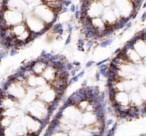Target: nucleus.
Masks as SVG:
<instances>
[{
  "instance_id": "6",
  "label": "nucleus",
  "mask_w": 146,
  "mask_h": 136,
  "mask_svg": "<svg viewBox=\"0 0 146 136\" xmlns=\"http://www.w3.org/2000/svg\"><path fill=\"white\" fill-rule=\"evenodd\" d=\"M113 5L118 9L122 19L127 21L135 19L139 12L134 0H114Z\"/></svg>"
},
{
  "instance_id": "2",
  "label": "nucleus",
  "mask_w": 146,
  "mask_h": 136,
  "mask_svg": "<svg viewBox=\"0 0 146 136\" xmlns=\"http://www.w3.org/2000/svg\"><path fill=\"white\" fill-rule=\"evenodd\" d=\"M106 103L95 86H82L65 99L43 136H104Z\"/></svg>"
},
{
  "instance_id": "3",
  "label": "nucleus",
  "mask_w": 146,
  "mask_h": 136,
  "mask_svg": "<svg viewBox=\"0 0 146 136\" xmlns=\"http://www.w3.org/2000/svg\"><path fill=\"white\" fill-rule=\"evenodd\" d=\"M24 21L25 15L23 12L17 10H11V9L0 8V28H1V31L5 28H11V27L20 24Z\"/></svg>"
},
{
  "instance_id": "9",
  "label": "nucleus",
  "mask_w": 146,
  "mask_h": 136,
  "mask_svg": "<svg viewBox=\"0 0 146 136\" xmlns=\"http://www.w3.org/2000/svg\"><path fill=\"white\" fill-rule=\"evenodd\" d=\"M57 0H42L43 3H46V4H49V3H52V2H55Z\"/></svg>"
},
{
  "instance_id": "7",
  "label": "nucleus",
  "mask_w": 146,
  "mask_h": 136,
  "mask_svg": "<svg viewBox=\"0 0 146 136\" xmlns=\"http://www.w3.org/2000/svg\"><path fill=\"white\" fill-rule=\"evenodd\" d=\"M0 4H1L0 8H3V9L17 10L23 13L32 12V10L29 8L28 4L25 2L24 0H3Z\"/></svg>"
},
{
  "instance_id": "8",
  "label": "nucleus",
  "mask_w": 146,
  "mask_h": 136,
  "mask_svg": "<svg viewBox=\"0 0 146 136\" xmlns=\"http://www.w3.org/2000/svg\"><path fill=\"white\" fill-rule=\"evenodd\" d=\"M140 20H141V22H145V21H146V9H145V10H144V12L142 13L141 18H140Z\"/></svg>"
},
{
  "instance_id": "1",
  "label": "nucleus",
  "mask_w": 146,
  "mask_h": 136,
  "mask_svg": "<svg viewBox=\"0 0 146 136\" xmlns=\"http://www.w3.org/2000/svg\"><path fill=\"white\" fill-rule=\"evenodd\" d=\"M74 63L43 51L20 66L0 87V136H39L58 107Z\"/></svg>"
},
{
  "instance_id": "4",
  "label": "nucleus",
  "mask_w": 146,
  "mask_h": 136,
  "mask_svg": "<svg viewBox=\"0 0 146 136\" xmlns=\"http://www.w3.org/2000/svg\"><path fill=\"white\" fill-rule=\"evenodd\" d=\"M33 14L41 19L49 28L53 26L57 22V19L59 17V12H57L55 9L49 6L46 3H40L33 9Z\"/></svg>"
},
{
  "instance_id": "5",
  "label": "nucleus",
  "mask_w": 146,
  "mask_h": 136,
  "mask_svg": "<svg viewBox=\"0 0 146 136\" xmlns=\"http://www.w3.org/2000/svg\"><path fill=\"white\" fill-rule=\"evenodd\" d=\"M24 22L27 26V29L29 30V32L31 33L34 39L38 38L39 36L45 34V33H47V31L50 30V28L39 17L33 14V12L25 15Z\"/></svg>"
}]
</instances>
